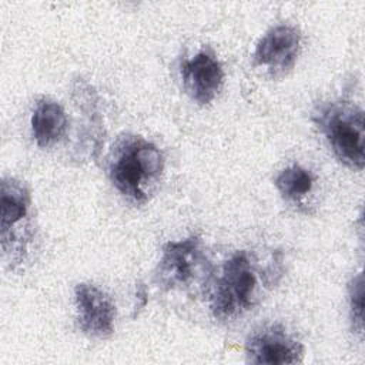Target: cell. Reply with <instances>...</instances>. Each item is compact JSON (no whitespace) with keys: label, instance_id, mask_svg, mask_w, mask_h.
<instances>
[{"label":"cell","instance_id":"cell-11","mask_svg":"<svg viewBox=\"0 0 365 365\" xmlns=\"http://www.w3.org/2000/svg\"><path fill=\"white\" fill-rule=\"evenodd\" d=\"M274 185L284 200L301 202L308 194L312 192L315 175L311 170L299 164H291L275 175Z\"/></svg>","mask_w":365,"mask_h":365},{"label":"cell","instance_id":"cell-3","mask_svg":"<svg viewBox=\"0 0 365 365\" xmlns=\"http://www.w3.org/2000/svg\"><path fill=\"white\" fill-rule=\"evenodd\" d=\"M312 120L331 151L345 167L362 171L365 165V118L355 103L336 100L319 104Z\"/></svg>","mask_w":365,"mask_h":365},{"label":"cell","instance_id":"cell-10","mask_svg":"<svg viewBox=\"0 0 365 365\" xmlns=\"http://www.w3.org/2000/svg\"><path fill=\"white\" fill-rule=\"evenodd\" d=\"M30 128L38 147L48 148L56 145L63 140L68 128L64 107L50 97H40L31 111Z\"/></svg>","mask_w":365,"mask_h":365},{"label":"cell","instance_id":"cell-5","mask_svg":"<svg viewBox=\"0 0 365 365\" xmlns=\"http://www.w3.org/2000/svg\"><path fill=\"white\" fill-rule=\"evenodd\" d=\"M204 261L200 237L190 235L182 240L168 241L161 248L154 281L164 291L187 288L205 265Z\"/></svg>","mask_w":365,"mask_h":365},{"label":"cell","instance_id":"cell-1","mask_svg":"<svg viewBox=\"0 0 365 365\" xmlns=\"http://www.w3.org/2000/svg\"><path fill=\"white\" fill-rule=\"evenodd\" d=\"M282 277L281 254L272 252L265 268L245 250L227 258L210 285L208 307L220 321H232L248 312L258 301L259 284L274 287Z\"/></svg>","mask_w":365,"mask_h":365},{"label":"cell","instance_id":"cell-9","mask_svg":"<svg viewBox=\"0 0 365 365\" xmlns=\"http://www.w3.org/2000/svg\"><path fill=\"white\" fill-rule=\"evenodd\" d=\"M301 51V33L295 26L277 24L267 30L255 44V66L274 76L287 74L295 66Z\"/></svg>","mask_w":365,"mask_h":365},{"label":"cell","instance_id":"cell-7","mask_svg":"<svg viewBox=\"0 0 365 365\" xmlns=\"http://www.w3.org/2000/svg\"><path fill=\"white\" fill-rule=\"evenodd\" d=\"M74 309L80 331L88 338L104 339L113 335L117 309L113 298L91 282L74 287Z\"/></svg>","mask_w":365,"mask_h":365},{"label":"cell","instance_id":"cell-12","mask_svg":"<svg viewBox=\"0 0 365 365\" xmlns=\"http://www.w3.org/2000/svg\"><path fill=\"white\" fill-rule=\"evenodd\" d=\"M348 312L351 328L358 335L364 334V275L358 272L348 284Z\"/></svg>","mask_w":365,"mask_h":365},{"label":"cell","instance_id":"cell-2","mask_svg":"<svg viewBox=\"0 0 365 365\" xmlns=\"http://www.w3.org/2000/svg\"><path fill=\"white\" fill-rule=\"evenodd\" d=\"M164 154L150 140L121 135L107 158L108 180L117 192L133 204H145L164 173Z\"/></svg>","mask_w":365,"mask_h":365},{"label":"cell","instance_id":"cell-13","mask_svg":"<svg viewBox=\"0 0 365 365\" xmlns=\"http://www.w3.org/2000/svg\"><path fill=\"white\" fill-rule=\"evenodd\" d=\"M147 302V289L145 287L138 282V285L135 287V305H134V315L138 314L140 309H143L145 307Z\"/></svg>","mask_w":365,"mask_h":365},{"label":"cell","instance_id":"cell-4","mask_svg":"<svg viewBox=\"0 0 365 365\" xmlns=\"http://www.w3.org/2000/svg\"><path fill=\"white\" fill-rule=\"evenodd\" d=\"M31 192L24 181L4 175L0 184V238L3 257L11 269L27 262L36 237L31 221Z\"/></svg>","mask_w":365,"mask_h":365},{"label":"cell","instance_id":"cell-6","mask_svg":"<svg viewBox=\"0 0 365 365\" xmlns=\"http://www.w3.org/2000/svg\"><path fill=\"white\" fill-rule=\"evenodd\" d=\"M302 358V342L281 324L264 325L245 341V359L250 364H298Z\"/></svg>","mask_w":365,"mask_h":365},{"label":"cell","instance_id":"cell-8","mask_svg":"<svg viewBox=\"0 0 365 365\" xmlns=\"http://www.w3.org/2000/svg\"><path fill=\"white\" fill-rule=\"evenodd\" d=\"M180 76L185 94L198 106L214 101L224 87L225 73L215 53L204 47L180 66Z\"/></svg>","mask_w":365,"mask_h":365}]
</instances>
